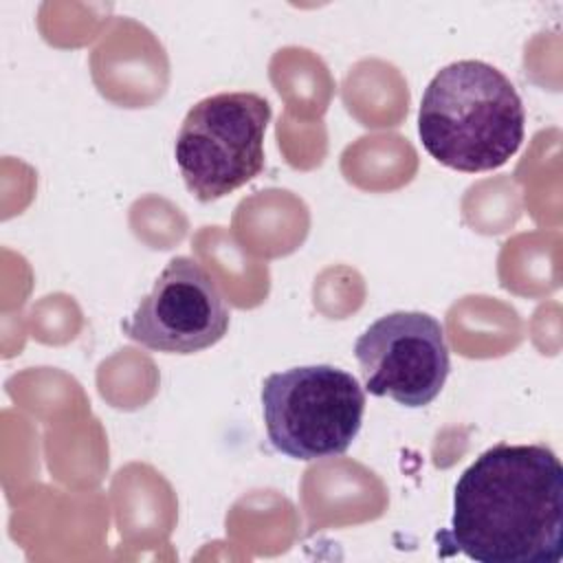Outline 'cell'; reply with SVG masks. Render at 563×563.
I'll return each instance as SVG.
<instances>
[{
    "label": "cell",
    "instance_id": "3957f363",
    "mask_svg": "<svg viewBox=\"0 0 563 563\" xmlns=\"http://www.w3.org/2000/svg\"><path fill=\"white\" fill-rule=\"evenodd\" d=\"M365 389L334 365H299L262 383V416L275 451L292 460L343 455L361 431Z\"/></svg>",
    "mask_w": 563,
    "mask_h": 563
},
{
    "label": "cell",
    "instance_id": "6da1fadb",
    "mask_svg": "<svg viewBox=\"0 0 563 563\" xmlns=\"http://www.w3.org/2000/svg\"><path fill=\"white\" fill-rule=\"evenodd\" d=\"M442 554L477 563H559L563 466L545 444L499 442L457 477L453 515L435 534Z\"/></svg>",
    "mask_w": 563,
    "mask_h": 563
},
{
    "label": "cell",
    "instance_id": "8992f818",
    "mask_svg": "<svg viewBox=\"0 0 563 563\" xmlns=\"http://www.w3.org/2000/svg\"><path fill=\"white\" fill-rule=\"evenodd\" d=\"M231 310L211 273L194 257H172L152 290L121 323L123 332L154 352L194 354L229 330Z\"/></svg>",
    "mask_w": 563,
    "mask_h": 563
},
{
    "label": "cell",
    "instance_id": "277c9868",
    "mask_svg": "<svg viewBox=\"0 0 563 563\" xmlns=\"http://www.w3.org/2000/svg\"><path fill=\"white\" fill-rule=\"evenodd\" d=\"M271 103L257 92H218L185 114L174 158L189 194L211 202L251 183L264 169Z\"/></svg>",
    "mask_w": 563,
    "mask_h": 563
},
{
    "label": "cell",
    "instance_id": "7a4b0ae2",
    "mask_svg": "<svg viewBox=\"0 0 563 563\" xmlns=\"http://www.w3.org/2000/svg\"><path fill=\"white\" fill-rule=\"evenodd\" d=\"M418 134L440 165L490 172L506 165L523 143V101L499 68L460 59L440 68L424 88Z\"/></svg>",
    "mask_w": 563,
    "mask_h": 563
},
{
    "label": "cell",
    "instance_id": "5b68a950",
    "mask_svg": "<svg viewBox=\"0 0 563 563\" xmlns=\"http://www.w3.org/2000/svg\"><path fill=\"white\" fill-rule=\"evenodd\" d=\"M363 387L405 407H424L438 398L451 356L442 323L418 310L389 312L369 323L354 343Z\"/></svg>",
    "mask_w": 563,
    "mask_h": 563
}]
</instances>
